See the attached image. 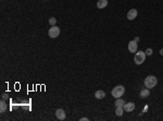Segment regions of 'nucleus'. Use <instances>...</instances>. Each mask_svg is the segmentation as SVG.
Wrapping results in <instances>:
<instances>
[{"instance_id": "f257e3e1", "label": "nucleus", "mask_w": 163, "mask_h": 121, "mask_svg": "<svg viewBox=\"0 0 163 121\" xmlns=\"http://www.w3.org/2000/svg\"><path fill=\"white\" fill-rule=\"evenodd\" d=\"M157 83H158L157 77L153 76V75H149V76H147L146 80H145V86L147 88H152L157 85Z\"/></svg>"}, {"instance_id": "f03ea898", "label": "nucleus", "mask_w": 163, "mask_h": 121, "mask_svg": "<svg viewBox=\"0 0 163 121\" xmlns=\"http://www.w3.org/2000/svg\"><path fill=\"white\" fill-rule=\"evenodd\" d=\"M125 93V87L122 85H117L112 90V96L114 98H120L121 96H123V94Z\"/></svg>"}, {"instance_id": "7ed1b4c3", "label": "nucleus", "mask_w": 163, "mask_h": 121, "mask_svg": "<svg viewBox=\"0 0 163 121\" xmlns=\"http://www.w3.org/2000/svg\"><path fill=\"white\" fill-rule=\"evenodd\" d=\"M145 59H146V52H145V51H138V52H136V55H135L134 61H135L136 65L139 66V65H142V63H144Z\"/></svg>"}, {"instance_id": "20e7f679", "label": "nucleus", "mask_w": 163, "mask_h": 121, "mask_svg": "<svg viewBox=\"0 0 163 121\" xmlns=\"http://www.w3.org/2000/svg\"><path fill=\"white\" fill-rule=\"evenodd\" d=\"M48 34H49V36H50L51 38H56V37H58L59 35H60V28H59L58 26L50 27V30H49Z\"/></svg>"}, {"instance_id": "39448f33", "label": "nucleus", "mask_w": 163, "mask_h": 121, "mask_svg": "<svg viewBox=\"0 0 163 121\" xmlns=\"http://www.w3.org/2000/svg\"><path fill=\"white\" fill-rule=\"evenodd\" d=\"M137 47H138V44L136 40H132L128 43V50L131 52H136L137 51Z\"/></svg>"}, {"instance_id": "423d86ee", "label": "nucleus", "mask_w": 163, "mask_h": 121, "mask_svg": "<svg viewBox=\"0 0 163 121\" xmlns=\"http://www.w3.org/2000/svg\"><path fill=\"white\" fill-rule=\"evenodd\" d=\"M56 116H57V118L59 119V120H64L65 119V112H64V110L63 109H61V108H59V109H57V111H56Z\"/></svg>"}, {"instance_id": "0eeeda50", "label": "nucleus", "mask_w": 163, "mask_h": 121, "mask_svg": "<svg viewBox=\"0 0 163 121\" xmlns=\"http://www.w3.org/2000/svg\"><path fill=\"white\" fill-rule=\"evenodd\" d=\"M137 14H138V12H137L136 9H131L128 11V13H127V19L131 20V21L134 20L135 18H137Z\"/></svg>"}, {"instance_id": "6e6552de", "label": "nucleus", "mask_w": 163, "mask_h": 121, "mask_svg": "<svg viewBox=\"0 0 163 121\" xmlns=\"http://www.w3.org/2000/svg\"><path fill=\"white\" fill-rule=\"evenodd\" d=\"M123 108H124V110L125 111H133L135 109V104L134 103H127V104H125L124 106H123Z\"/></svg>"}, {"instance_id": "1a4fd4ad", "label": "nucleus", "mask_w": 163, "mask_h": 121, "mask_svg": "<svg viewBox=\"0 0 163 121\" xmlns=\"http://www.w3.org/2000/svg\"><path fill=\"white\" fill-rule=\"evenodd\" d=\"M108 6V0H99L97 2V8L98 9H103Z\"/></svg>"}, {"instance_id": "9d476101", "label": "nucleus", "mask_w": 163, "mask_h": 121, "mask_svg": "<svg viewBox=\"0 0 163 121\" xmlns=\"http://www.w3.org/2000/svg\"><path fill=\"white\" fill-rule=\"evenodd\" d=\"M95 97L97 98V99H102V98H105L106 97V93L103 91H101V90H99V91H97L95 93Z\"/></svg>"}, {"instance_id": "9b49d317", "label": "nucleus", "mask_w": 163, "mask_h": 121, "mask_svg": "<svg viewBox=\"0 0 163 121\" xmlns=\"http://www.w3.org/2000/svg\"><path fill=\"white\" fill-rule=\"evenodd\" d=\"M149 95H150L149 88H145V90H143L142 92H140V97H142V98H146V97H148Z\"/></svg>"}, {"instance_id": "f8f14e48", "label": "nucleus", "mask_w": 163, "mask_h": 121, "mask_svg": "<svg viewBox=\"0 0 163 121\" xmlns=\"http://www.w3.org/2000/svg\"><path fill=\"white\" fill-rule=\"evenodd\" d=\"M123 110H124L123 106H118V107H116V109H115V115L118 116V117H121L123 115Z\"/></svg>"}, {"instance_id": "ddd939ff", "label": "nucleus", "mask_w": 163, "mask_h": 121, "mask_svg": "<svg viewBox=\"0 0 163 121\" xmlns=\"http://www.w3.org/2000/svg\"><path fill=\"white\" fill-rule=\"evenodd\" d=\"M124 105H125L124 99H122L121 97L116 98V101H115V106H116V107H118V106H124Z\"/></svg>"}, {"instance_id": "4468645a", "label": "nucleus", "mask_w": 163, "mask_h": 121, "mask_svg": "<svg viewBox=\"0 0 163 121\" xmlns=\"http://www.w3.org/2000/svg\"><path fill=\"white\" fill-rule=\"evenodd\" d=\"M7 109V104L4 101H1V103H0V111L1 112H4Z\"/></svg>"}, {"instance_id": "2eb2a0df", "label": "nucleus", "mask_w": 163, "mask_h": 121, "mask_svg": "<svg viewBox=\"0 0 163 121\" xmlns=\"http://www.w3.org/2000/svg\"><path fill=\"white\" fill-rule=\"evenodd\" d=\"M56 23H57V20H56V18H50V19H49V24H50V25L55 26V25H56Z\"/></svg>"}, {"instance_id": "dca6fc26", "label": "nucleus", "mask_w": 163, "mask_h": 121, "mask_svg": "<svg viewBox=\"0 0 163 121\" xmlns=\"http://www.w3.org/2000/svg\"><path fill=\"white\" fill-rule=\"evenodd\" d=\"M152 55V49L151 48H148L146 50V56H151Z\"/></svg>"}, {"instance_id": "f3484780", "label": "nucleus", "mask_w": 163, "mask_h": 121, "mask_svg": "<svg viewBox=\"0 0 163 121\" xmlns=\"http://www.w3.org/2000/svg\"><path fill=\"white\" fill-rule=\"evenodd\" d=\"M79 120H80V121H84V120H86V121H87V120H88V118H86V117H84V118H80Z\"/></svg>"}, {"instance_id": "a211bd4d", "label": "nucleus", "mask_w": 163, "mask_h": 121, "mask_svg": "<svg viewBox=\"0 0 163 121\" xmlns=\"http://www.w3.org/2000/svg\"><path fill=\"white\" fill-rule=\"evenodd\" d=\"M160 55L163 56V49H161V50H160Z\"/></svg>"}, {"instance_id": "6ab92c4d", "label": "nucleus", "mask_w": 163, "mask_h": 121, "mask_svg": "<svg viewBox=\"0 0 163 121\" xmlns=\"http://www.w3.org/2000/svg\"><path fill=\"white\" fill-rule=\"evenodd\" d=\"M134 40H136V41L138 43V40H139V37H135V39H134Z\"/></svg>"}, {"instance_id": "aec40b11", "label": "nucleus", "mask_w": 163, "mask_h": 121, "mask_svg": "<svg viewBox=\"0 0 163 121\" xmlns=\"http://www.w3.org/2000/svg\"><path fill=\"white\" fill-rule=\"evenodd\" d=\"M2 98H3V99H6V98H7V94H4V95H2Z\"/></svg>"}]
</instances>
